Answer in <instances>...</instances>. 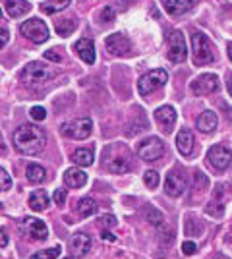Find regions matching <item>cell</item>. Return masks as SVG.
I'll return each instance as SVG.
<instances>
[{"mask_svg": "<svg viewBox=\"0 0 232 259\" xmlns=\"http://www.w3.org/2000/svg\"><path fill=\"white\" fill-rule=\"evenodd\" d=\"M47 145V134L39 126L23 124L14 132V147L22 155H37Z\"/></svg>", "mask_w": 232, "mask_h": 259, "instance_id": "6da1fadb", "label": "cell"}, {"mask_svg": "<svg viewBox=\"0 0 232 259\" xmlns=\"http://www.w3.org/2000/svg\"><path fill=\"white\" fill-rule=\"evenodd\" d=\"M55 74H56L55 68H51V66L44 64V62H29V64L23 68L22 79L25 85L37 87L47 83L49 79H53Z\"/></svg>", "mask_w": 232, "mask_h": 259, "instance_id": "7a4b0ae2", "label": "cell"}, {"mask_svg": "<svg viewBox=\"0 0 232 259\" xmlns=\"http://www.w3.org/2000/svg\"><path fill=\"white\" fill-rule=\"evenodd\" d=\"M192 56H194L196 66H207L215 60V49L203 33L192 35Z\"/></svg>", "mask_w": 232, "mask_h": 259, "instance_id": "3957f363", "label": "cell"}, {"mask_svg": "<svg viewBox=\"0 0 232 259\" xmlns=\"http://www.w3.org/2000/svg\"><path fill=\"white\" fill-rule=\"evenodd\" d=\"M166 81H168V74H166L163 68H155V70H151V72H147L145 76L140 77V81H137V91H140V95L147 97V95L155 93L157 89H161Z\"/></svg>", "mask_w": 232, "mask_h": 259, "instance_id": "277c9868", "label": "cell"}, {"mask_svg": "<svg viewBox=\"0 0 232 259\" xmlns=\"http://www.w3.org/2000/svg\"><path fill=\"white\" fill-rule=\"evenodd\" d=\"M20 31H22V35L25 39H29V41L35 45H41L49 39V27H47L44 22H41L39 18H31V20L23 22L22 27H20Z\"/></svg>", "mask_w": 232, "mask_h": 259, "instance_id": "5b68a950", "label": "cell"}, {"mask_svg": "<svg viewBox=\"0 0 232 259\" xmlns=\"http://www.w3.org/2000/svg\"><path fill=\"white\" fill-rule=\"evenodd\" d=\"M91 132H93L91 118H77L62 124V134L66 138H72V140H85V138L91 136Z\"/></svg>", "mask_w": 232, "mask_h": 259, "instance_id": "8992f818", "label": "cell"}, {"mask_svg": "<svg viewBox=\"0 0 232 259\" xmlns=\"http://www.w3.org/2000/svg\"><path fill=\"white\" fill-rule=\"evenodd\" d=\"M137 155L147 162L159 161L165 155V145H163V141L159 140V138H147V140L140 143Z\"/></svg>", "mask_w": 232, "mask_h": 259, "instance_id": "52a82bcc", "label": "cell"}, {"mask_svg": "<svg viewBox=\"0 0 232 259\" xmlns=\"http://www.w3.org/2000/svg\"><path fill=\"white\" fill-rule=\"evenodd\" d=\"M168 58L174 64H180V62H184L188 58L186 41H184V35L180 31H172L168 35Z\"/></svg>", "mask_w": 232, "mask_h": 259, "instance_id": "ba28073f", "label": "cell"}, {"mask_svg": "<svg viewBox=\"0 0 232 259\" xmlns=\"http://www.w3.org/2000/svg\"><path fill=\"white\" fill-rule=\"evenodd\" d=\"M221 87V81L215 74H203L199 76L194 83H192V91L194 95L198 97H203V95H211V93H217Z\"/></svg>", "mask_w": 232, "mask_h": 259, "instance_id": "9c48e42d", "label": "cell"}, {"mask_svg": "<svg viewBox=\"0 0 232 259\" xmlns=\"http://www.w3.org/2000/svg\"><path fill=\"white\" fill-rule=\"evenodd\" d=\"M207 161L217 168V170H224L228 168L232 162V151L224 145H213L207 153Z\"/></svg>", "mask_w": 232, "mask_h": 259, "instance_id": "30bf717a", "label": "cell"}, {"mask_svg": "<svg viewBox=\"0 0 232 259\" xmlns=\"http://www.w3.org/2000/svg\"><path fill=\"white\" fill-rule=\"evenodd\" d=\"M22 230L25 236H29L31 240H44L49 236V228L44 225V221L41 219H35V217H27L23 221Z\"/></svg>", "mask_w": 232, "mask_h": 259, "instance_id": "8fae6325", "label": "cell"}, {"mask_svg": "<svg viewBox=\"0 0 232 259\" xmlns=\"http://www.w3.org/2000/svg\"><path fill=\"white\" fill-rule=\"evenodd\" d=\"M107 51L111 54H116V56H126V54L132 51V45L128 41V37H124L122 33H112L107 37Z\"/></svg>", "mask_w": 232, "mask_h": 259, "instance_id": "7c38bea8", "label": "cell"}, {"mask_svg": "<svg viewBox=\"0 0 232 259\" xmlns=\"http://www.w3.org/2000/svg\"><path fill=\"white\" fill-rule=\"evenodd\" d=\"M68 248H70V253L74 257H83L85 253L91 251V238L87 234H83V232H77V234L70 238Z\"/></svg>", "mask_w": 232, "mask_h": 259, "instance_id": "4fadbf2b", "label": "cell"}, {"mask_svg": "<svg viewBox=\"0 0 232 259\" xmlns=\"http://www.w3.org/2000/svg\"><path fill=\"white\" fill-rule=\"evenodd\" d=\"M184 190H186V180H184V176L178 172H168L165 178V192L166 195H170V197H178V195L184 194Z\"/></svg>", "mask_w": 232, "mask_h": 259, "instance_id": "5bb4252c", "label": "cell"}, {"mask_svg": "<svg viewBox=\"0 0 232 259\" xmlns=\"http://www.w3.org/2000/svg\"><path fill=\"white\" fill-rule=\"evenodd\" d=\"M155 120H157V124L165 130V132H170V130L174 128V122H176V110L170 107V105L157 108L155 110Z\"/></svg>", "mask_w": 232, "mask_h": 259, "instance_id": "9a60e30c", "label": "cell"}, {"mask_svg": "<svg viewBox=\"0 0 232 259\" xmlns=\"http://www.w3.org/2000/svg\"><path fill=\"white\" fill-rule=\"evenodd\" d=\"M165 10L170 14V16H180V14H186L188 10H192L198 0H161Z\"/></svg>", "mask_w": 232, "mask_h": 259, "instance_id": "2e32d148", "label": "cell"}, {"mask_svg": "<svg viewBox=\"0 0 232 259\" xmlns=\"http://www.w3.org/2000/svg\"><path fill=\"white\" fill-rule=\"evenodd\" d=\"M74 49H76L77 56L85 62V64H93L95 62V45L91 39H79L76 45H74Z\"/></svg>", "mask_w": 232, "mask_h": 259, "instance_id": "e0dca14e", "label": "cell"}, {"mask_svg": "<svg viewBox=\"0 0 232 259\" xmlns=\"http://www.w3.org/2000/svg\"><path fill=\"white\" fill-rule=\"evenodd\" d=\"M176 149H178V153H180V155H184V157L192 155V151H194V136H192V132H190V130H182V132H178Z\"/></svg>", "mask_w": 232, "mask_h": 259, "instance_id": "ac0fdd59", "label": "cell"}, {"mask_svg": "<svg viewBox=\"0 0 232 259\" xmlns=\"http://www.w3.org/2000/svg\"><path fill=\"white\" fill-rule=\"evenodd\" d=\"M217 124H219V118H217V114L213 112V110H205V112H201L198 118V130H201L203 134H211V132H215L217 130Z\"/></svg>", "mask_w": 232, "mask_h": 259, "instance_id": "d6986e66", "label": "cell"}, {"mask_svg": "<svg viewBox=\"0 0 232 259\" xmlns=\"http://www.w3.org/2000/svg\"><path fill=\"white\" fill-rule=\"evenodd\" d=\"M29 10H31V6L25 0H6V12L10 18H22L23 14H27Z\"/></svg>", "mask_w": 232, "mask_h": 259, "instance_id": "ffe728a7", "label": "cell"}, {"mask_svg": "<svg viewBox=\"0 0 232 259\" xmlns=\"http://www.w3.org/2000/svg\"><path fill=\"white\" fill-rule=\"evenodd\" d=\"M64 182L70 188H81V186H85V182H87V174L83 172V170H79V168H70L64 174Z\"/></svg>", "mask_w": 232, "mask_h": 259, "instance_id": "44dd1931", "label": "cell"}, {"mask_svg": "<svg viewBox=\"0 0 232 259\" xmlns=\"http://www.w3.org/2000/svg\"><path fill=\"white\" fill-rule=\"evenodd\" d=\"M97 201L93 199V197H81L79 201H77V207H76V211H77V215L79 217H83V219H87V217L91 215H95L97 213Z\"/></svg>", "mask_w": 232, "mask_h": 259, "instance_id": "7402d4cb", "label": "cell"}, {"mask_svg": "<svg viewBox=\"0 0 232 259\" xmlns=\"http://www.w3.org/2000/svg\"><path fill=\"white\" fill-rule=\"evenodd\" d=\"M29 207L33 211H44L49 207V194L44 190H35L29 195Z\"/></svg>", "mask_w": 232, "mask_h": 259, "instance_id": "603a6c76", "label": "cell"}, {"mask_svg": "<svg viewBox=\"0 0 232 259\" xmlns=\"http://www.w3.org/2000/svg\"><path fill=\"white\" fill-rule=\"evenodd\" d=\"M72 161H74V164H77V166H91L93 164V149H85V147H79V149H76L74 151V155H72Z\"/></svg>", "mask_w": 232, "mask_h": 259, "instance_id": "cb8c5ba5", "label": "cell"}, {"mask_svg": "<svg viewBox=\"0 0 232 259\" xmlns=\"http://www.w3.org/2000/svg\"><path fill=\"white\" fill-rule=\"evenodd\" d=\"M25 176L31 184H41L47 180V170H44L41 164H29L27 170H25Z\"/></svg>", "mask_w": 232, "mask_h": 259, "instance_id": "d4e9b609", "label": "cell"}, {"mask_svg": "<svg viewBox=\"0 0 232 259\" xmlns=\"http://www.w3.org/2000/svg\"><path fill=\"white\" fill-rule=\"evenodd\" d=\"M109 170L116 174H124L132 170V162L128 157H114L111 162H109Z\"/></svg>", "mask_w": 232, "mask_h": 259, "instance_id": "484cf974", "label": "cell"}, {"mask_svg": "<svg viewBox=\"0 0 232 259\" xmlns=\"http://www.w3.org/2000/svg\"><path fill=\"white\" fill-rule=\"evenodd\" d=\"M70 2H72V0H47L44 4H41V10H43L44 14H49V16H53L56 12H62L64 8H68Z\"/></svg>", "mask_w": 232, "mask_h": 259, "instance_id": "4316f807", "label": "cell"}, {"mask_svg": "<svg viewBox=\"0 0 232 259\" xmlns=\"http://www.w3.org/2000/svg\"><path fill=\"white\" fill-rule=\"evenodd\" d=\"M55 29L58 35H62V37H66L70 33L76 29V22L74 20H70V18H64V20H58L55 25Z\"/></svg>", "mask_w": 232, "mask_h": 259, "instance_id": "83f0119b", "label": "cell"}, {"mask_svg": "<svg viewBox=\"0 0 232 259\" xmlns=\"http://www.w3.org/2000/svg\"><path fill=\"white\" fill-rule=\"evenodd\" d=\"M145 217H147V223H151L153 227H161V225H165L163 213H159V211L151 205H147V209H145Z\"/></svg>", "mask_w": 232, "mask_h": 259, "instance_id": "f1b7e54d", "label": "cell"}, {"mask_svg": "<svg viewBox=\"0 0 232 259\" xmlns=\"http://www.w3.org/2000/svg\"><path fill=\"white\" fill-rule=\"evenodd\" d=\"M205 213H207V215H211V217H217V219H219V217L224 215V203H222L221 199H217V197H215L213 201H209V205L205 207Z\"/></svg>", "mask_w": 232, "mask_h": 259, "instance_id": "f546056e", "label": "cell"}, {"mask_svg": "<svg viewBox=\"0 0 232 259\" xmlns=\"http://www.w3.org/2000/svg\"><path fill=\"white\" fill-rule=\"evenodd\" d=\"M58 255H60V246L43 249V251H37V253H33V255H31V259H56Z\"/></svg>", "mask_w": 232, "mask_h": 259, "instance_id": "4dcf8cb0", "label": "cell"}, {"mask_svg": "<svg viewBox=\"0 0 232 259\" xmlns=\"http://www.w3.org/2000/svg\"><path fill=\"white\" fill-rule=\"evenodd\" d=\"M144 182L147 188L155 190V188L159 186V182H161V176H159V172H155V170H147V172L144 174Z\"/></svg>", "mask_w": 232, "mask_h": 259, "instance_id": "1f68e13d", "label": "cell"}, {"mask_svg": "<svg viewBox=\"0 0 232 259\" xmlns=\"http://www.w3.org/2000/svg\"><path fill=\"white\" fill-rule=\"evenodd\" d=\"M12 188V178L10 174L6 172L2 166H0V192H8Z\"/></svg>", "mask_w": 232, "mask_h": 259, "instance_id": "d6a6232c", "label": "cell"}, {"mask_svg": "<svg viewBox=\"0 0 232 259\" xmlns=\"http://www.w3.org/2000/svg\"><path fill=\"white\" fill-rule=\"evenodd\" d=\"M114 18H116V12H114L112 6H105V8L101 10V22L111 23V22H114Z\"/></svg>", "mask_w": 232, "mask_h": 259, "instance_id": "836d02e7", "label": "cell"}, {"mask_svg": "<svg viewBox=\"0 0 232 259\" xmlns=\"http://www.w3.org/2000/svg\"><path fill=\"white\" fill-rule=\"evenodd\" d=\"M99 223H101V227H103V230H109V228L116 227V223H118V221H116V217L114 215H103Z\"/></svg>", "mask_w": 232, "mask_h": 259, "instance_id": "e575fe53", "label": "cell"}, {"mask_svg": "<svg viewBox=\"0 0 232 259\" xmlns=\"http://www.w3.org/2000/svg\"><path fill=\"white\" fill-rule=\"evenodd\" d=\"M29 114H31V118L37 120V122H43L47 118V110L43 107H33L29 110Z\"/></svg>", "mask_w": 232, "mask_h": 259, "instance_id": "d590c367", "label": "cell"}, {"mask_svg": "<svg viewBox=\"0 0 232 259\" xmlns=\"http://www.w3.org/2000/svg\"><path fill=\"white\" fill-rule=\"evenodd\" d=\"M182 251H184L186 255H192V253H196V251H198V244H196V242H190V240H186V242L182 244Z\"/></svg>", "mask_w": 232, "mask_h": 259, "instance_id": "8d00e7d4", "label": "cell"}, {"mask_svg": "<svg viewBox=\"0 0 232 259\" xmlns=\"http://www.w3.org/2000/svg\"><path fill=\"white\" fill-rule=\"evenodd\" d=\"M66 190L64 188H58L55 192V203L56 205H64V201H66Z\"/></svg>", "mask_w": 232, "mask_h": 259, "instance_id": "74e56055", "label": "cell"}, {"mask_svg": "<svg viewBox=\"0 0 232 259\" xmlns=\"http://www.w3.org/2000/svg\"><path fill=\"white\" fill-rule=\"evenodd\" d=\"M8 39H10V33H8V29L0 27V49H4V47H6Z\"/></svg>", "mask_w": 232, "mask_h": 259, "instance_id": "f35d334b", "label": "cell"}, {"mask_svg": "<svg viewBox=\"0 0 232 259\" xmlns=\"http://www.w3.org/2000/svg\"><path fill=\"white\" fill-rule=\"evenodd\" d=\"M44 58H47V60H55V62H60V60H62V56L56 53V51H47V53H44Z\"/></svg>", "mask_w": 232, "mask_h": 259, "instance_id": "ab89813d", "label": "cell"}, {"mask_svg": "<svg viewBox=\"0 0 232 259\" xmlns=\"http://www.w3.org/2000/svg\"><path fill=\"white\" fill-rule=\"evenodd\" d=\"M8 246V234L4 228H0V248H6Z\"/></svg>", "mask_w": 232, "mask_h": 259, "instance_id": "60d3db41", "label": "cell"}, {"mask_svg": "<svg viewBox=\"0 0 232 259\" xmlns=\"http://www.w3.org/2000/svg\"><path fill=\"white\" fill-rule=\"evenodd\" d=\"M101 236H103L105 242H114V240H116V236H114L112 232H109V230H101Z\"/></svg>", "mask_w": 232, "mask_h": 259, "instance_id": "b9f144b4", "label": "cell"}, {"mask_svg": "<svg viewBox=\"0 0 232 259\" xmlns=\"http://www.w3.org/2000/svg\"><path fill=\"white\" fill-rule=\"evenodd\" d=\"M228 93H230V97H232V76L228 77Z\"/></svg>", "mask_w": 232, "mask_h": 259, "instance_id": "7bdbcfd3", "label": "cell"}, {"mask_svg": "<svg viewBox=\"0 0 232 259\" xmlns=\"http://www.w3.org/2000/svg\"><path fill=\"white\" fill-rule=\"evenodd\" d=\"M215 259H228V257H226L224 253H217V255H215Z\"/></svg>", "mask_w": 232, "mask_h": 259, "instance_id": "ee69618b", "label": "cell"}, {"mask_svg": "<svg viewBox=\"0 0 232 259\" xmlns=\"http://www.w3.org/2000/svg\"><path fill=\"white\" fill-rule=\"evenodd\" d=\"M228 58L232 60V43H228Z\"/></svg>", "mask_w": 232, "mask_h": 259, "instance_id": "f6af8a7d", "label": "cell"}, {"mask_svg": "<svg viewBox=\"0 0 232 259\" xmlns=\"http://www.w3.org/2000/svg\"><path fill=\"white\" fill-rule=\"evenodd\" d=\"M0 16H2V10H0Z\"/></svg>", "mask_w": 232, "mask_h": 259, "instance_id": "bcb514c9", "label": "cell"}, {"mask_svg": "<svg viewBox=\"0 0 232 259\" xmlns=\"http://www.w3.org/2000/svg\"><path fill=\"white\" fill-rule=\"evenodd\" d=\"M68 259H72V257H68Z\"/></svg>", "mask_w": 232, "mask_h": 259, "instance_id": "7dc6e473", "label": "cell"}]
</instances>
